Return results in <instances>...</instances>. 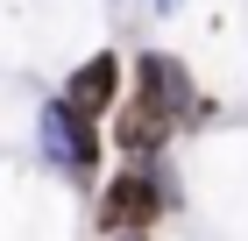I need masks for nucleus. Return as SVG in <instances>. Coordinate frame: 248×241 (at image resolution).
I'll list each match as a JSON object with an SVG mask.
<instances>
[{
	"mask_svg": "<svg viewBox=\"0 0 248 241\" xmlns=\"http://www.w3.org/2000/svg\"><path fill=\"white\" fill-rule=\"evenodd\" d=\"M142 99H149L156 113H177L185 107V64H170V57H142Z\"/></svg>",
	"mask_w": 248,
	"mask_h": 241,
	"instance_id": "obj_4",
	"label": "nucleus"
},
{
	"mask_svg": "<svg viewBox=\"0 0 248 241\" xmlns=\"http://www.w3.org/2000/svg\"><path fill=\"white\" fill-rule=\"evenodd\" d=\"M43 142H50V156L71 163V170H93V156H99L93 113L78 107V99H50V107H43Z\"/></svg>",
	"mask_w": 248,
	"mask_h": 241,
	"instance_id": "obj_1",
	"label": "nucleus"
},
{
	"mask_svg": "<svg viewBox=\"0 0 248 241\" xmlns=\"http://www.w3.org/2000/svg\"><path fill=\"white\" fill-rule=\"evenodd\" d=\"M114 93H121V64L99 50V57H85V64L71 71V93H64V99H78L85 113H107V107H114Z\"/></svg>",
	"mask_w": 248,
	"mask_h": 241,
	"instance_id": "obj_3",
	"label": "nucleus"
},
{
	"mask_svg": "<svg viewBox=\"0 0 248 241\" xmlns=\"http://www.w3.org/2000/svg\"><path fill=\"white\" fill-rule=\"evenodd\" d=\"M156 220V185L135 170V177H121L114 192H107V206H99V227H149Z\"/></svg>",
	"mask_w": 248,
	"mask_h": 241,
	"instance_id": "obj_2",
	"label": "nucleus"
}]
</instances>
